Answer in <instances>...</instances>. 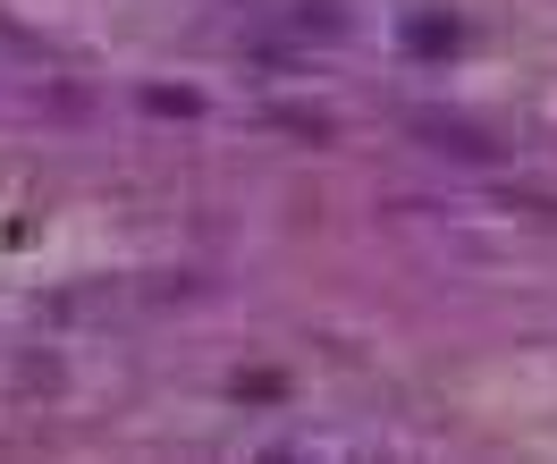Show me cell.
Segmentation results:
<instances>
[{
	"mask_svg": "<svg viewBox=\"0 0 557 464\" xmlns=\"http://www.w3.org/2000/svg\"><path fill=\"white\" fill-rule=\"evenodd\" d=\"M422 136L440 143V152H465V161H498V143H490V136H465V127H431V118H422Z\"/></svg>",
	"mask_w": 557,
	"mask_h": 464,
	"instance_id": "1",
	"label": "cell"
},
{
	"mask_svg": "<svg viewBox=\"0 0 557 464\" xmlns=\"http://www.w3.org/2000/svg\"><path fill=\"white\" fill-rule=\"evenodd\" d=\"M144 110H170V118H203V93H170V85H152Z\"/></svg>",
	"mask_w": 557,
	"mask_h": 464,
	"instance_id": "2",
	"label": "cell"
},
{
	"mask_svg": "<svg viewBox=\"0 0 557 464\" xmlns=\"http://www.w3.org/2000/svg\"><path fill=\"white\" fill-rule=\"evenodd\" d=\"M406 42H422V51H440V42H456V26H448V17H414V26H406Z\"/></svg>",
	"mask_w": 557,
	"mask_h": 464,
	"instance_id": "3",
	"label": "cell"
}]
</instances>
